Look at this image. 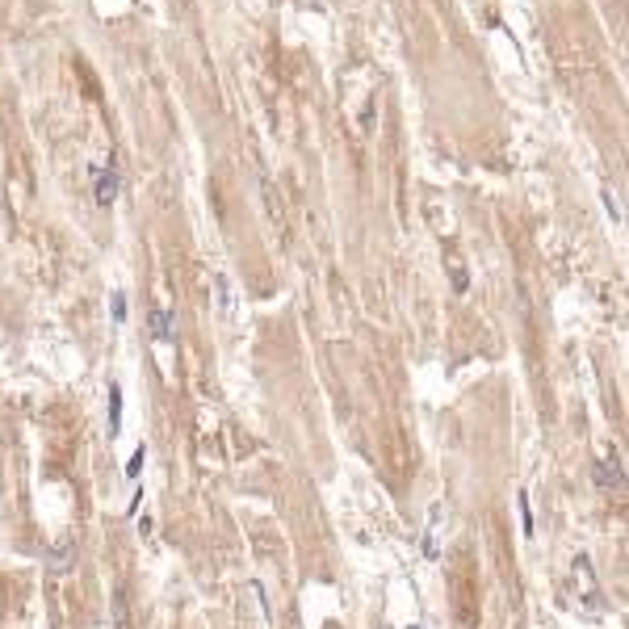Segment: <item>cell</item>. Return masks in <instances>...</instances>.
<instances>
[{
    "mask_svg": "<svg viewBox=\"0 0 629 629\" xmlns=\"http://www.w3.org/2000/svg\"><path fill=\"white\" fill-rule=\"evenodd\" d=\"M516 504H521V533H525V537H533L537 529H533V504H529V495H521Z\"/></svg>",
    "mask_w": 629,
    "mask_h": 629,
    "instance_id": "cell-7",
    "label": "cell"
},
{
    "mask_svg": "<svg viewBox=\"0 0 629 629\" xmlns=\"http://www.w3.org/2000/svg\"><path fill=\"white\" fill-rule=\"evenodd\" d=\"M109 311H113V323L122 327V323H126V294H122V290L109 294Z\"/></svg>",
    "mask_w": 629,
    "mask_h": 629,
    "instance_id": "cell-9",
    "label": "cell"
},
{
    "mask_svg": "<svg viewBox=\"0 0 629 629\" xmlns=\"http://www.w3.org/2000/svg\"><path fill=\"white\" fill-rule=\"evenodd\" d=\"M596 487H605V491H621V487H626V466H621V453H617V449L596 462Z\"/></svg>",
    "mask_w": 629,
    "mask_h": 629,
    "instance_id": "cell-2",
    "label": "cell"
},
{
    "mask_svg": "<svg viewBox=\"0 0 629 629\" xmlns=\"http://www.w3.org/2000/svg\"><path fill=\"white\" fill-rule=\"evenodd\" d=\"M172 323H176L172 311H168V306H155V311H151V340H155V344H172Z\"/></svg>",
    "mask_w": 629,
    "mask_h": 629,
    "instance_id": "cell-4",
    "label": "cell"
},
{
    "mask_svg": "<svg viewBox=\"0 0 629 629\" xmlns=\"http://www.w3.org/2000/svg\"><path fill=\"white\" fill-rule=\"evenodd\" d=\"M71 563H76V537L67 533V537H59V542L46 550V571H50V575H67Z\"/></svg>",
    "mask_w": 629,
    "mask_h": 629,
    "instance_id": "cell-3",
    "label": "cell"
},
{
    "mask_svg": "<svg viewBox=\"0 0 629 629\" xmlns=\"http://www.w3.org/2000/svg\"><path fill=\"white\" fill-rule=\"evenodd\" d=\"M424 558H428V563L437 558V529H428V533H424Z\"/></svg>",
    "mask_w": 629,
    "mask_h": 629,
    "instance_id": "cell-10",
    "label": "cell"
},
{
    "mask_svg": "<svg viewBox=\"0 0 629 629\" xmlns=\"http://www.w3.org/2000/svg\"><path fill=\"white\" fill-rule=\"evenodd\" d=\"M113 621H118V629L130 626V617H126V592H122V588L113 592Z\"/></svg>",
    "mask_w": 629,
    "mask_h": 629,
    "instance_id": "cell-8",
    "label": "cell"
},
{
    "mask_svg": "<svg viewBox=\"0 0 629 629\" xmlns=\"http://www.w3.org/2000/svg\"><path fill=\"white\" fill-rule=\"evenodd\" d=\"M411 629H424V626H411Z\"/></svg>",
    "mask_w": 629,
    "mask_h": 629,
    "instance_id": "cell-13",
    "label": "cell"
},
{
    "mask_svg": "<svg viewBox=\"0 0 629 629\" xmlns=\"http://www.w3.org/2000/svg\"><path fill=\"white\" fill-rule=\"evenodd\" d=\"M605 210L613 214V222H621V210H617V202H613V193H605Z\"/></svg>",
    "mask_w": 629,
    "mask_h": 629,
    "instance_id": "cell-12",
    "label": "cell"
},
{
    "mask_svg": "<svg viewBox=\"0 0 629 629\" xmlns=\"http://www.w3.org/2000/svg\"><path fill=\"white\" fill-rule=\"evenodd\" d=\"M151 533H155V525H151V516L143 512V516H139V537H151Z\"/></svg>",
    "mask_w": 629,
    "mask_h": 629,
    "instance_id": "cell-11",
    "label": "cell"
},
{
    "mask_svg": "<svg viewBox=\"0 0 629 629\" xmlns=\"http://www.w3.org/2000/svg\"><path fill=\"white\" fill-rule=\"evenodd\" d=\"M109 441L113 437H122V386L118 382H109Z\"/></svg>",
    "mask_w": 629,
    "mask_h": 629,
    "instance_id": "cell-5",
    "label": "cell"
},
{
    "mask_svg": "<svg viewBox=\"0 0 629 629\" xmlns=\"http://www.w3.org/2000/svg\"><path fill=\"white\" fill-rule=\"evenodd\" d=\"M92 176H97V185H92V202H97V206H113V202H118V193H122V172H118L113 155H109V164H92Z\"/></svg>",
    "mask_w": 629,
    "mask_h": 629,
    "instance_id": "cell-1",
    "label": "cell"
},
{
    "mask_svg": "<svg viewBox=\"0 0 629 629\" xmlns=\"http://www.w3.org/2000/svg\"><path fill=\"white\" fill-rule=\"evenodd\" d=\"M143 466H147V445L139 441L134 445V453L126 458V466H122V474H126V483H139V474H143Z\"/></svg>",
    "mask_w": 629,
    "mask_h": 629,
    "instance_id": "cell-6",
    "label": "cell"
}]
</instances>
